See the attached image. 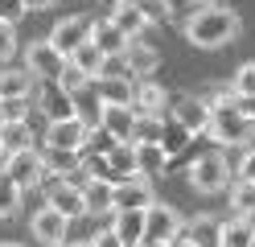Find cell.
I'll return each instance as SVG.
<instances>
[{
	"instance_id": "cell-1",
	"label": "cell",
	"mask_w": 255,
	"mask_h": 247,
	"mask_svg": "<svg viewBox=\"0 0 255 247\" xmlns=\"http://www.w3.org/2000/svg\"><path fill=\"white\" fill-rule=\"evenodd\" d=\"M239 29H243V21H239L235 8H222L214 0H198L194 12H189V21H185V37L194 45H202V49H218V45L235 41Z\"/></svg>"
},
{
	"instance_id": "cell-2",
	"label": "cell",
	"mask_w": 255,
	"mask_h": 247,
	"mask_svg": "<svg viewBox=\"0 0 255 247\" xmlns=\"http://www.w3.org/2000/svg\"><path fill=\"white\" fill-rule=\"evenodd\" d=\"M206 132H210L214 144H247L255 136V124L235 103V107H214L210 111V128H206Z\"/></svg>"
},
{
	"instance_id": "cell-3",
	"label": "cell",
	"mask_w": 255,
	"mask_h": 247,
	"mask_svg": "<svg viewBox=\"0 0 255 247\" xmlns=\"http://www.w3.org/2000/svg\"><path fill=\"white\" fill-rule=\"evenodd\" d=\"M189 186L198 194H218L231 186V165L222 153H202L194 165H189Z\"/></svg>"
},
{
	"instance_id": "cell-4",
	"label": "cell",
	"mask_w": 255,
	"mask_h": 247,
	"mask_svg": "<svg viewBox=\"0 0 255 247\" xmlns=\"http://www.w3.org/2000/svg\"><path fill=\"white\" fill-rule=\"evenodd\" d=\"M181 214L177 206H169V202H152L144 210V243H173V239H181Z\"/></svg>"
},
{
	"instance_id": "cell-5",
	"label": "cell",
	"mask_w": 255,
	"mask_h": 247,
	"mask_svg": "<svg viewBox=\"0 0 255 247\" xmlns=\"http://www.w3.org/2000/svg\"><path fill=\"white\" fill-rule=\"evenodd\" d=\"M91 25H95V16H83V12L62 16V21L54 25V33H50V45H54L58 54L70 62V54H74V49H83V45L91 41Z\"/></svg>"
},
{
	"instance_id": "cell-6",
	"label": "cell",
	"mask_w": 255,
	"mask_h": 247,
	"mask_svg": "<svg viewBox=\"0 0 255 247\" xmlns=\"http://www.w3.org/2000/svg\"><path fill=\"white\" fill-rule=\"evenodd\" d=\"M45 206H54L58 214H66V219H83L87 206H83V186H74L70 177H54L50 186H45Z\"/></svg>"
},
{
	"instance_id": "cell-7",
	"label": "cell",
	"mask_w": 255,
	"mask_h": 247,
	"mask_svg": "<svg viewBox=\"0 0 255 247\" xmlns=\"http://www.w3.org/2000/svg\"><path fill=\"white\" fill-rule=\"evenodd\" d=\"M156 202L152 194V181L148 177H128V181H116V198H111V214L116 210H148Z\"/></svg>"
},
{
	"instance_id": "cell-8",
	"label": "cell",
	"mask_w": 255,
	"mask_h": 247,
	"mask_svg": "<svg viewBox=\"0 0 255 247\" xmlns=\"http://www.w3.org/2000/svg\"><path fill=\"white\" fill-rule=\"evenodd\" d=\"M37 107H41V115H45L50 124H54V120H78V103H74V95H70V91H62L54 78L37 87Z\"/></svg>"
},
{
	"instance_id": "cell-9",
	"label": "cell",
	"mask_w": 255,
	"mask_h": 247,
	"mask_svg": "<svg viewBox=\"0 0 255 247\" xmlns=\"http://www.w3.org/2000/svg\"><path fill=\"white\" fill-rule=\"evenodd\" d=\"M62 66H66V58H62L50 41H33V45L25 49V70L33 74V78H41V82L58 78V74H62Z\"/></svg>"
},
{
	"instance_id": "cell-10",
	"label": "cell",
	"mask_w": 255,
	"mask_h": 247,
	"mask_svg": "<svg viewBox=\"0 0 255 247\" xmlns=\"http://www.w3.org/2000/svg\"><path fill=\"white\" fill-rule=\"evenodd\" d=\"M4 173L17 181L21 190H29V186H41L45 181V165H41V153H33V148H25V153H12L8 161H4Z\"/></svg>"
},
{
	"instance_id": "cell-11",
	"label": "cell",
	"mask_w": 255,
	"mask_h": 247,
	"mask_svg": "<svg viewBox=\"0 0 255 247\" xmlns=\"http://www.w3.org/2000/svg\"><path fill=\"white\" fill-rule=\"evenodd\" d=\"M87 132H91V124L83 120V115H78V120H54L50 128H45V144H50V148H74V153H83Z\"/></svg>"
},
{
	"instance_id": "cell-12",
	"label": "cell",
	"mask_w": 255,
	"mask_h": 247,
	"mask_svg": "<svg viewBox=\"0 0 255 247\" xmlns=\"http://www.w3.org/2000/svg\"><path fill=\"white\" fill-rule=\"evenodd\" d=\"M29 227H33V235L45 243V247H58V243H66V231H70V219L66 214H58L54 206H41L33 219H29Z\"/></svg>"
},
{
	"instance_id": "cell-13",
	"label": "cell",
	"mask_w": 255,
	"mask_h": 247,
	"mask_svg": "<svg viewBox=\"0 0 255 247\" xmlns=\"http://www.w3.org/2000/svg\"><path fill=\"white\" fill-rule=\"evenodd\" d=\"M124 62H128V74H132V78H152L156 66H161V49L148 45L144 37H136V41H128Z\"/></svg>"
},
{
	"instance_id": "cell-14",
	"label": "cell",
	"mask_w": 255,
	"mask_h": 247,
	"mask_svg": "<svg viewBox=\"0 0 255 247\" xmlns=\"http://www.w3.org/2000/svg\"><path fill=\"white\" fill-rule=\"evenodd\" d=\"M91 82L99 95V107H132L136 78H91Z\"/></svg>"
},
{
	"instance_id": "cell-15",
	"label": "cell",
	"mask_w": 255,
	"mask_h": 247,
	"mask_svg": "<svg viewBox=\"0 0 255 247\" xmlns=\"http://www.w3.org/2000/svg\"><path fill=\"white\" fill-rule=\"evenodd\" d=\"M173 120H177L181 128H189V132L198 136V132H206V128H210V107H206L198 95H181L177 103H173Z\"/></svg>"
},
{
	"instance_id": "cell-16",
	"label": "cell",
	"mask_w": 255,
	"mask_h": 247,
	"mask_svg": "<svg viewBox=\"0 0 255 247\" xmlns=\"http://www.w3.org/2000/svg\"><path fill=\"white\" fill-rule=\"evenodd\" d=\"M169 103V95L161 82H152V78H136V95H132V111L136 115H161Z\"/></svg>"
},
{
	"instance_id": "cell-17",
	"label": "cell",
	"mask_w": 255,
	"mask_h": 247,
	"mask_svg": "<svg viewBox=\"0 0 255 247\" xmlns=\"http://www.w3.org/2000/svg\"><path fill=\"white\" fill-rule=\"evenodd\" d=\"M111 198H116V181H103V177H87L83 181L87 214H111Z\"/></svg>"
},
{
	"instance_id": "cell-18",
	"label": "cell",
	"mask_w": 255,
	"mask_h": 247,
	"mask_svg": "<svg viewBox=\"0 0 255 247\" xmlns=\"http://www.w3.org/2000/svg\"><path fill=\"white\" fill-rule=\"evenodd\" d=\"M41 165H45V173H50V177H74L78 169H83V153H74V148H50V144H45Z\"/></svg>"
},
{
	"instance_id": "cell-19",
	"label": "cell",
	"mask_w": 255,
	"mask_h": 247,
	"mask_svg": "<svg viewBox=\"0 0 255 247\" xmlns=\"http://www.w3.org/2000/svg\"><path fill=\"white\" fill-rule=\"evenodd\" d=\"M111 25H116L128 41L144 37V29H148V21L140 16V8H132V0H116V8H111Z\"/></svg>"
},
{
	"instance_id": "cell-20",
	"label": "cell",
	"mask_w": 255,
	"mask_h": 247,
	"mask_svg": "<svg viewBox=\"0 0 255 247\" xmlns=\"http://www.w3.org/2000/svg\"><path fill=\"white\" fill-rule=\"evenodd\" d=\"M111 231L120 235L124 247H140V243H144V210H116Z\"/></svg>"
},
{
	"instance_id": "cell-21",
	"label": "cell",
	"mask_w": 255,
	"mask_h": 247,
	"mask_svg": "<svg viewBox=\"0 0 255 247\" xmlns=\"http://www.w3.org/2000/svg\"><path fill=\"white\" fill-rule=\"evenodd\" d=\"M91 45H99L107 58H120L124 49H128V37H124L116 25H111V16H103V21L91 25Z\"/></svg>"
},
{
	"instance_id": "cell-22",
	"label": "cell",
	"mask_w": 255,
	"mask_h": 247,
	"mask_svg": "<svg viewBox=\"0 0 255 247\" xmlns=\"http://www.w3.org/2000/svg\"><path fill=\"white\" fill-rule=\"evenodd\" d=\"M169 165H173V161H169V153H165L161 144H136V173H140V177L152 181V177H161Z\"/></svg>"
},
{
	"instance_id": "cell-23",
	"label": "cell",
	"mask_w": 255,
	"mask_h": 247,
	"mask_svg": "<svg viewBox=\"0 0 255 247\" xmlns=\"http://www.w3.org/2000/svg\"><path fill=\"white\" fill-rule=\"evenodd\" d=\"M107 173H111V181L136 177V144H132V140H120V144L107 153Z\"/></svg>"
},
{
	"instance_id": "cell-24",
	"label": "cell",
	"mask_w": 255,
	"mask_h": 247,
	"mask_svg": "<svg viewBox=\"0 0 255 247\" xmlns=\"http://www.w3.org/2000/svg\"><path fill=\"white\" fill-rule=\"evenodd\" d=\"M0 144H4L8 157L33 148V124H29V120H8V124H0Z\"/></svg>"
},
{
	"instance_id": "cell-25",
	"label": "cell",
	"mask_w": 255,
	"mask_h": 247,
	"mask_svg": "<svg viewBox=\"0 0 255 247\" xmlns=\"http://www.w3.org/2000/svg\"><path fill=\"white\" fill-rule=\"evenodd\" d=\"M136 111L132 107H99V128H107L116 140H132Z\"/></svg>"
},
{
	"instance_id": "cell-26",
	"label": "cell",
	"mask_w": 255,
	"mask_h": 247,
	"mask_svg": "<svg viewBox=\"0 0 255 247\" xmlns=\"http://www.w3.org/2000/svg\"><path fill=\"white\" fill-rule=\"evenodd\" d=\"M255 239V227L251 219H227V223H218V247H251Z\"/></svg>"
},
{
	"instance_id": "cell-27",
	"label": "cell",
	"mask_w": 255,
	"mask_h": 247,
	"mask_svg": "<svg viewBox=\"0 0 255 247\" xmlns=\"http://www.w3.org/2000/svg\"><path fill=\"white\" fill-rule=\"evenodd\" d=\"M0 99H33V74L29 70H0Z\"/></svg>"
},
{
	"instance_id": "cell-28",
	"label": "cell",
	"mask_w": 255,
	"mask_h": 247,
	"mask_svg": "<svg viewBox=\"0 0 255 247\" xmlns=\"http://www.w3.org/2000/svg\"><path fill=\"white\" fill-rule=\"evenodd\" d=\"M181 235L189 243H198V247H218V223H214V214H194V219L185 223Z\"/></svg>"
},
{
	"instance_id": "cell-29",
	"label": "cell",
	"mask_w": 255,
	"mask_h": 247,
	"mask_svg": "<svg viewBox=\"0 0 255 247\" xmlns=\"http://www.w3.org/2000/svg\"><path fill=\"white\" fill-rule=\"evenodd\" d=\"M161 136H165V115H136L132 144H161Z\"/></svg>"
},
{
	"instance_id": "cell-30",
	"label": "cell",
	"mask_w": 255,
	"mask_h": 247,
	"mask_svg": "<svg viewBox=\"0 0 255 247\" xmlns=\"http://www.w3.org/2000/svg\"><path fill=\"white\" fill-rule=\"evenodd\" d=\"M70 62H74V66H78V70H83L87 78H99V74H103V62H107V54H103L99 45H91V41H87L83 49H74V54H70Z\"/></svg>"
},
{
	"instance_id": "cell-31",
	"label": "cell",
	"mask_w": 255,
	"mask_h": 247,
	"mask_svg": "<svg viewBox=\"0 0 255 247\" xmlns=\"http://www.w3.org/2000/svg\"><path fill=\"white\" fill-rule=\"evenodd\" d=\"M189 140H194V132H189V128H181V124L169 115V120H165V136H161V148L169 153V161L177 157V153H185V148H189Z\"/></svg>"
},
{
	"instance_id": "cell-32",
	"label": "cell",
	"mask_w": 255,
	"mask_h": 247,
	"mask_svg": "<svg viewBox=\"0 0 255 247\" xmlns=\"http://www.w3.org/2000/svg\"><path fill=\"white\" fill-rule=\"evenodd\" d=\"M231 210L239 219H255V181H235L231 186Z\"/></svg>"
},
{
	"instance_id": "cell-33",
	"label": "cell",
	"mask_w": 255,
	"mask_h": 247,
	"mask_svg": "<svg viewBox=\"0 0 255 247\" xmlns=\"http://www.w3.org/2000/svg\"><path fill=\"white\" fill-rule=\"evenodd\" d=\"M198 99L214 111V107H235V103H239V91L231 87V82H206V91H202Z\"/></svg>"
},
{
	"instance_id": "cell-34",
	"label": "cell",
	"mask_w": 255,
	"mask_h": 247,
	"mask_svg": "<svg viewBox=\"0 0 255 247\" xmlns=\"http://www.w3.org/2000/svg\"><path fill=\"white\" fill-rule=\"evenodd\" d=\"M120 140L111 136L107 128H99V124H91V132H87V144H83V157H107L111 148H116Z\"/></svg>"
},
{
	"instance_id": "cell-35",
	"label": "cell",
	"mask_w": 255,
	"mask_h": 247,
	"mask_svg": "<svg viewBox=\"0 0 255 247\" xmlns=\"http://www.w3.org/2000/svg\"><path fill=\"white\" fill-rule=\"evenodd\" d=\"M21 194H25V190H21L4 169H0V219H8V214L21 210Z\"/></svg>"
},
{
	"instance_id": "cell-36",
	"label": "cell",
	"mask_w": 255,
	"mask_h": 247,
	"mask_svg": "<svg viewBox=\"0 0 255 247\" xmlns=\"http://www.w3.org/2000/svg\"><path fill=\"white\" fill-rule=\"evenodd\" d=\"M132 8H140L148 25H165L173 16V0H132Z\"/></svg>"
},
{
	"instance_id": "cell-37",
	"label": "cell",
	"mask_w": 255,
	"mask_h": 247,
	"mask_svg": "<svg viewBox=\"0 0 255 247\" xmlns=\"http://www.w3.org/2000/svg\"><path fill=\"white\" fill-rule=\"evenodd\" d=\"M54 82H58V87H62V91H70V95H78V91H83V87H87V82H91V78H87L83 70H78V66H74V62H66V66H62V74H58Z\"/></svg>"
},
{
	"instance_id": "cell-38",
	"label": "cell",
	"mask_w": 255,
	"mask_h": 247,
	"mask_svg": "<svg viewBox=\"0 0 255 247\" xmlns=\"http://www.w3.org/2000/svg\"><path fill=\"white\" fill-rule=\"evenodd\" d=\"M29 107H33V99H0V124L29 120Z\"/></svg>"
},
{
	"instance_id": "cell-39",
	"label": "cell",
	"mask_w": 255,
	"mask_h": 247,
	"mask_svg": "<svg viewBox=\"0 0 255 247\" xmlns=\"http://www.w3.org/2000/svg\"><path fill=\"white\" fill-rule=\"evenodd\" d=\"M231 87L239 91V99H243V95H255V62H243V66H239V74H235Z\"/></svg>"
},
{
	"instance_id": "cell-40",
	"label": "cell",
	"mask_w": 255,
	"mask_h": 247,
	"mask_svg": "<svg viewBox=\"0 0 255 247\" xmlns=\"http://www.w3.org/2000/svg\"><path fill=\"white\" fill-rule=\"evenodd\" d=\"M12 54H17V29L8 21H0V62H8Z\"/></svg>"
},
{
	"instance_id": "cell-41",
	"label": "cell",
	"mask_w": 255,
	"mask_h": 247,
	"mask_svg": "<svg viewBox=\"0 0 255 247\" xmlns=\"http://www.w3.org/2000/svg\"><path fill=\"white\" fill-rule=\"evenodd\" d=\"M99 78H132V74H128V62H124V54H120V58H107Z\"/></svg>"
},
{
	"instance_id": "cell-42",
	"label": "cell",
	"mask_w": 255,
	"mask_h": 247,
	"mask_svg": "<svg viewBox=\"0 0 255 247\" xmlns=\"http://www.w3.org/2000/svg\"><path fill=\"white\" fill-rule=\"evenodd\" d=\"M21 16H25V4H21V0H0V21H21Z\"/></svg>"
},
{
	"instance_id": "cell-43",
	"label": "cell",
	"mask_w": 255,
	"mask_h": 247,
	"mask_svg": "<svg viewBox=\"0 0 255 247\" xmlns=\"http://www.w3.org/2000/svg\"><path fill=\"white\" fill-rule=\"evenodd\" d=\"M239 181H255V148H247L239 161Z\"/></svg>"
},
{
	"instance_id": "cell-44",
	"label": "cell",
	"mask_w": 255,
	"mask_h": 247,
	"mask_svg": "<svg viewBox=\"0 0 255 247\" xmlns=\"http://www.w3.org/2000/svg\"><path fill=\"white\" fill-rule=\"evenodd\" d=\"M91 243H95V247H124V243H120V235H116L111 227H103V231H99V235H95Z\"/></svg>"
},
{
	"instance_id": "cell-45",
	"label": "cell",
	"mask_w": 255,
	"mask_h": 247,
	"mask_svg": "<svg viewBox=\"0 0 255 247\" xmlns=\"http://www.w3.org/2000/svg\"><path fill=\"white\" fill-rule=\"evenodd\" d=\"M239 111H243L247 120L255 124V95H243V99H239Z\"/></svg>"
},
{
	"instance_id": "cell-46",
	"label": "cell",
	"mask_w": 255,
	"mask_h": 247,
	"mask_svg": "<svg viewBox=\"0 0 255 247\" xmlns=\"http://www.w3.org/2000/svg\"><path fill=\"white\" fill-rule=\"evenodd\" d=\"M21 4H25V12H41V8H50L54 0H21Z\"/></svg>"
},
{
	"instance_id": "cell-47",
	"label": "cell",
	"mask_w": 255,
	"mask_h": 247,
	"mask_svg": "<svg viewBox=\"0 0 255 247\" xmlns=\"http://www.w3.org/2000/svg\"><path fill=\"white\" fill-rule=\"evenodd\" d=\"M173 247H198V243H189V239L181 235V239H173Z\"/></svg>"
},
{
	"instance_id": "cell-48",
	"label": "cell",
	"mask_w": 255,
	"mask_h": 247,
	"mask_svg": "<svg viewBox=\"0 0 255 247\" xmlns=\"http://www.w3.org/2000/svg\"><path fill=\"white\" fill-rule=\"evenodd\" d=\"M0 247H25V243H17V239H4V243H0Z\"/></svg>"
},
{
	"instance_id": "cell-49",
	"label": "cell",
	"mask_w": 255,
	"mask_h": 247,
	"mask_svg": "<svg viewBox=\"0 0 255 247\" xmlns=\"http://www.w3.org/2000/svg\"><path fill=\"white\" fill-rule=\"evenodd\" d=\"M4 161H8V153H4V144H0V169H4Z\"/></svg>"
},
{
	"instance_id": "cell-50",
	"label": "cell",
	"mask_w": 255,
	"mask_h": 247,
	"mask_svg": "<svg viewBox=\"0 0 255 247\" xmlns=\"http://www.w3.org/2000/svg\"><path fill=\"white\" fill-rule=\"evenodd\" d=\"M140 247H173V243H140Z\"/></svg>"
},
{
	"instance_id": "cell-51",
	"label": "cell",
	"mask_w": 255,
	"mask_h": 247,
	"mask_svg": "<svg viewBox=\"0 0 255 247\" xmlns=\"http://www.w3.org/2000/svg\"><path fill=\"white\" fill-rule=\"evenodd\" d=\"M70 247H95V243H91V239H87V243H70Z\"/></svg>"
},
{
	"instance_id": "cell-52",
	"label": "cell",
	"mask_w": 255,
	"mask_h": 247,
	"mask_svg": "<svg viewBox=\"0 0 255 247\" xmlns=\"http://www.w3.org/2000/svg\"><path fill=\"white\" fill-rule=\"evenodd\" d=\"M58 247H70V243H58Z\"/></svg>"
},
{
	"instance_id": "cell-53",
	"label": "cell",
	"mask_w": 255,
	"mask_h": 247,
	"mask_svg": "<svg viewBox=\"0 0 255 247\" xmlns=\"http://www.w3.org/2000/svg\"><path fill=\"white\" fill-rule=\"evenodd\" d=\"M251 247H255V239H251Z\"/></svg>"
}]
</instances>
